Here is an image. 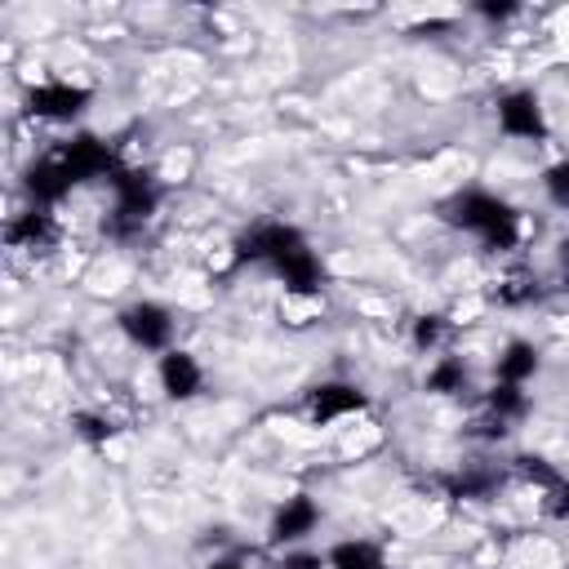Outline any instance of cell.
<instances>
[{
  "instance_id": "obj_1",
  "label": "cell",
  "mask_w": 569,
  "mask_h": 569,
  "mask_svg": "<svg viewBox=\"0 0 569 569\" xmlns=\"http://www.w3.org/2000/svg\"><path fill=\"white\" fill-rule=\"evenodd\" d=\"M116 169H120V160H116V151H111L102 138L76 133V138H67V142H58L53 151H44V156L27 169V191H31L36 204H53V200H62L71 187H80V182H89V178H111Z\"/></svg>"
},
{
  "instance_id": "obj_2",
  "label": "cell",
  "mask_w": 569,
  "mask_h": 569,
  "mask_svg": "<svg viewBox=\"0 0 569 569\" xmlns=\"http://www.w3.org/2000/svg\"><path fill=\"white\" fill-rule=\"evenodd\" d=\"M236 262H267L289 293H316L320 289V258L289 222H253L236 240Z\"/></svg>"
},
{
  "instance_id": "obj_3",
  "label": "cell",
  "mask_w": 569,
  "mask_h": 569,
  "mask_svg": "<svg viewBox=\"0 0 569 569\" xmlns=\"http://www.w3.org/2000/svg\"><path fill=\"white\" fill-rule=\"evenodd\" d=\"M440 213H445V222L471 231V236H476L485 249H493V253L516 249V240H520V218H516V209H511L502 196H493V191H480V187L458 191V196H449V200L440 204Z\"/></svg>"
},
{
  "instance_id": "obj_4",
  "label": "cell",
  "mask_w": 569,
  "mask_h": 569,
  "mask_svg": "<svg viewBox=\"0 0 569 569\" xmlns=\"http://www.w3.org/2000/svg\"><path fill=\"white\" fill-rule=\"evenodd\" d=\"M111 213H107V236H116V240H129L133 231H142L147 227V218L156 213V204H160V187H156V178L147 173V169H116L111 178Z\"/></svg>"
},
{
  "instance_id": "obj_5",
  "label": "cell",
  "mask_w": 569,
  "mask_h": 569,
  "mask_svg": "<svg viewBox=\"0 0 569 569\" xmlns=\"http://www.w3.org/2000/svg\"><path fill=\"white\" fill-rule=\"evenodd\" d=\"M120 329H124V338H129L133 347L164 356L169 342H173V311L160 307V302H129V307L120 311Z\"/></svg>"
},
{
  "instance_id": "obj_6",
  "label": "cell",
  "mask_w": 569,
  "mask_h": 569,
  "mask_svg": "<svg viewBox=\"0 0 569 569\" xmlns=\"http://www.w3.org/2000/svg\"><path fill=\"white\" fill-rule=\"evenodd\" d=\"M498 129L507 138H525V142H542L547 138V111L538 102L533 89H511L498 98Z\"/></svg>"
},
{
  "instance_id": "obj_7",
  "label": "cell",
  "mask_w": 569,
  "mask_h": 569,
  "mask_svg": "<svg viewBox=\"0 0 569 569\" xmlns=\"http://www.w3.org/2000/svg\"><path fill=\"white\" fill-rule=\"evenodd\" d=\"M89 107V89L76 80H40L27 93V111L36 120H76Z\"/></svg>"
},
{
  "instance_id": "obj_8",
  "label": "cell",
  "mask_w": 569,
  "mask_h": 569,
  "mask_svg": "<svg viewBox=\"0 0 569 569\" xmlns=\"http://www.w3.org/2000/svg\"><path fill=\"white\" fill-rule=\"evenodd\" d=\"M360 409H365V391H360L356 382H320V387H311V396H307V418H311L316 427H329V422L351 418V413H360Z\"/></svg>"
},
{
  "instance_id": "obj_9",
  "label": "cell",
  "mask_w": 569,
  "mask_h": 569,
  "mask_svg": "<svg viewBox=\"0 0 569 569\" xmlns=\"http://www.w3.org/2000/svg\"><path fill=\"white\" fill-rule=\"evenodd\" d=\"M316 525H320V507H316V498H311V493H293V498H284V502L276 507L267 533H271L276 547H284V542H302Z\"/></svg>"
},
{
  "instance_id": "obj_10",
  "label": "cell",
  "mask_w": 569,
  "mask_h": 569,
  "mask_svg": "<svg viewBox=\"0 0 569 569\" xmlns=\"http://www.w3.org/2000/svg\"><path fill=\"white\" fill-rule=\"evenodd\" d=\"M160 391L169 396V400H191L200 387H204V369H200V360L191 356V351H182V347H169L164 356H160Z\"/></svg>"
},
{
  "instance_id": "obj_11",
  "label": "cell",
  "mask_w": 569,
  "mask_h": 569,
  "mask_svg": "<svg viewBox=\"0 0 569 569\" xmlns=\"http://www.w3.org/2000/svg\"><path fill=\"white\" fill-rule=\"evenodd\" d=\"M538 347L533 342H525V338H511L507 347H502V356H498V382H511V387H525L533 373H538Z\"/></svg>"
},
{
  "instance_id": "obj_12",
  "label": "cell",
  "mask_w": 569,
  "mask_h": 569,
  "mask_svg": "<svg viewBox=\"0 0 569 569\" xmlns=\"http://www.w3.org/2000/svg\"><path fill=\"white\" fill-rule=\"evenodd\" d=\"M329 569H387V556L378 542H365V538H347L338 542L329 556H325Z\"/></svg>"
},
{
  "instance_id": "obj_13",
  "label": "cell",
  "mask_w": 569,
  "mask_h": 569,
  "mask_svg": "<svg viewBox=\"0 0 569 569\" xmlns=\"http://www.w3.org/2000/svg\"><path fill=\"white\" fill-rule=\"evenodd\" d=\"M49 236H53V218H49L44 209H27V213H18V218L4 227V240L18 244V249H36V244H44Z\"/></svg>"
},
{
  "instance_id": "obj_14",
  "label": "cell",
  "mask_w": 569,
  "mask_h": 569,
  "mask_svg": "<svg viewBox=\"0 0 569 569\" xmlns=\"http://www.w3.org/2000/svg\"><path fill=\"white\" fill-rule=\"evenodd\" d=\"M462 387H467V365H462L458 356H440V360L427 369V391L453 396V391H462Z\"/></svg>"
},
{
  "instance_id": "obj_15",
  "label": "cell",
  "mask_w": 569,
  "mask_h": 569,
  "mask_svg": "<svg viewBox=\"0 0 569 569\" xmlns=\"http://www.w3.org/2000/svg\"><path fill=\"white\" fill-rule=\"evenodd\" d=\"M542 187H547L551 204L569 209V160H556V164H551V169L542 173Z\"/></svg>"
},
{
  "instance_id": "obj_16",
  "label": "cell",
  "mask_w": 569,
  "mask_h": 569,
  "mask_svg": "<svg viewBox=\"0 0 569 569\" xmlns=\"http://www.w3.org/2000/svg\"><path fill=\"white\" fill-rule=\"evenodd\" d=\"M440 338H445V316H418V320H413V342H418V347L431 351Z\"/></svg>"
},
{
  "instance_id": "obj_17",
  "label": "cell",
  "mask_w": 569,
  "mask_h": 569,
  "mask_svg": "<svg viewBox=\"0 0 569 569\" xmlns=\"http://www.w3.org/2000/svg\"><path fill=\"white\" fill-rule=\"evenodd\" d=\"M516 471H520L525 480H538L542 489H556V485H560V476H556L542 458H516Z\"/></svg>"
},
{
  "instance_id": "obj_18",
  "label": "cell",
  "mask_w": 569,
  "mask_h": 569,
  "mask_svg": "<svg viewBox=\"0 0 569 569\" xmlns=\"http://www.w3.org/2000/svg\"><path fill=\"white\" fill-rule=\"evenodd\" d=\"M76 431L84 436V440H111V418H102V413H76Z\"/></svg>"
},
{
  "instance_id": "obj_19",
  "label": "cell",
  "mask_w": 569,
  "mask_h": 569,
  "mask_svg": "<svg viewBox=\"0 0 569 569\" xmlns=\"http://www.w3.org/2000/svg\"><path fill=\"white\" fill-rule=\"evenodd\" d=\"M271 569H329L320 556H311V551H293V556H284V560H276Z\"/></svg>"
},
{
  "instance_id": "obj_20",
  "label": "cell",
  "mask_w": 569,
  "mask_h": 569,
  "mask_svg": "<svg viewBox=\"0 0 569 569\" xmlns=\"http://www.w3.org/2000/svg\"><path fill=\"white\" fill-rule=\"evenodd\" d=\"M551 516H560V520H569V480H560L556 489H551Z\"/></svg>"
},
{
  "instance_id": "obj_21",
  "label": "cell",
  "mask_w": 569,
  "mask_h": 569,
  "mask_svg": "<svg viewBox=\"0 0 569 569\" xmlns=\"http://www.w3.org/2000/svg\"><path fill=\"white\" fill-rule=\"evenodd\" d=\"M480 13H485V18H511V13H516V4H485Z\"/></svg>"
},
{
  "instance_id": "obj_22",
  "label": "cell",
  "mask_w": 569,
  "mask_h": 569,
  "mask_svg": "<svg viewBox=\"0 0 569 569\" xmlns=\"http://www.w3.org/2000/svg\"><path fill=\"white\" fill-rule=\"evenodd\" d=\"M209 569H240V565H236V560H213Z\"/></svg>"
},
{
  "instance_id": "obj_23",
  "label": "cell",
  "mask_w": 569,
  "mask_h": 569,
  "mask_svg": "<svg viewBox=\"0 0 569 569\" xmlns=\"http://www.w3.org/2000/svg\"><path fill=\"white\" fill-rule=\"evenodd\" d=\"M560 262H565V271H569V240L560 244Z\"/></svg>"
},
{
  "instance_id": "obj_24",
  "label": "cell",
  "mask_w": 569,
  "mask_h": 569,
  "mask_svg": "<svg viewBox=\"0 0 569 569\" xmlns=\"http://www.w3.org/2000/svg\"><path fill=\"white\" fill-rule=\"evenodd\" d=\"M565 569H569V565H565Z\"/></svg>"
}]
</instances>
